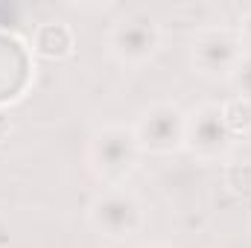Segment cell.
<instances>
[{
	"label": "cell",
	"instance_id": "obj_1",
	"mask_svg": "<svg viewBox=\"0 0 251 248\" xmlns=\"http://www.w3.org/2000/svg\"><path fill=\"white\" fill-rule=\"evenodd\" d=\"M137 158H140L137 134L134 128L126 125H105L88 143V164L108 187H123Z\"/></svg>",
	"mask_w": 251,
	"mask_h": 248
},
{
	"label": "cell",
	"instance_id": "obj_2",
	"mask_svg": "<svg viewBox=\"0 0 251 248\" xmlns=\"http://www.w3.org/2000/svg\"><path fill=\"white\" fill-rule=\"evenodd\" d=\"M88 219L105 237L126 240L143 225V204L126 187H105L88 207Z\"/></svg>",
	"mask_w": 251,
	"mask_h": 248
},
{
	"label": "cell",
	"instance_id": "obj_3",
	"mask_svg": "<svg viewBox=\"0 0 251 248\" xmlns=\"http://www.w3.org/2000/svg\"><path fill=\"white\" fill-rule=\"evenodd\" d=\"M246 62V44L234 29H204L193 41V64L207 76H228Z\"/></svg>",
	"mask_w": 251,
	"mask_h": 248
},
{
	"label": "cell",
	"instance_id": "obj_4",
	"mask_svg": "<svg viewBox=\"0 0 251 248\" xmlns=\"http://www.w3.org/2000/svg\"><path fill=\"white\" fill-rule=\"evenodd\" d=\"M184 125H187V117L181 114L178 105H173V102L152 105L134 125L140 152L167 155V152L178 149L184 143Z\"/></svg>",
	"mask_w": 251,
	"mask_h": 248
},
{
	"label": "cell",
	"instance_id": "obj_5",
	"mask_svg": "<svg viewBox=\"0 0 251 248\" xmlns=\"http://www.w3.org/2000/svg\"><path fill=\"white\" fill-rule=\"evenodd\" d=\"M158 41H161V29L146 12L126 15L123 21L114 24L111 35H108V44H111L114 56L120 62H131V64L146 62L155 53Z\"/></svg>",
	"mask_w": 251,
	"mask_h": 248
},
{
	"label": "cell",
	"instance_id": "obj_6",
	"mask_svg": "<svg viewBox=\"0 0 251 248\" xmlns=\"http://www.w3.org/2000/svg\"><path fill=\"white\" fill-rule=\"evenodd\" d=\"M184 143L201 158H219L231 146V134L222 120V105H201L187 117Z\"/></svg>",
	"mask_w": 251,
	"mask_h": 248
},
{
	"label": "cell",
	"instance_id": "obj_7",
	"mask_svg": "<svg viewBox=\"0 0 251 248\" xmlns=\"http://www.w3.org/2000/svg\"><path fill=\"white\" fill-rule=\"evenodd\" d=\"M73 44H76V35L64 21H47L32 35V50L41 59H64L73 53Z\"/></svg>",
	"mask_w": 251,
	"mask_h": 248
},
{
	"label": "cell",
	"instance_id": "obj_8",
	"mask_svg": "<svg viewBox=\"0 0 251 248\" xmlns=\"http://www.w3.org/2000/svg\"><path fill=\"white\" fill-rule=\"evenodd\" d=\"M222 120L231 137L251 134V99L249 97H234L222 105Z\"/></svg>",
	"mask_w": 251,
	"mask_h": 248
},
{
	"label": "cell",
	"instance_id": "obj_9",
	"mask_svg": "<svg viewBox=\"0 0 251 248\" xmlns=\"http://www.w3.org/2000/svg\"><path fill=\"white\" fill-rule=\"evenodd\" d=\"M225 184L234 193H249L251 190V161H234L225 167Z\"/></svg>",
	"mask_w": 251,
	"mask_h": 248
},
{
	"label": "cell",
	"instance_id": "obj_10",
	"mask_svg": "<svg viewBox=\"0 0 251 248\" xmlns=\"http://www.w3.org/2000/svg\"><path fill=\"white\" fill-rule=\"evenodd\" d=\"M240 38H243V44H251V6L240 18Z\"/></svg>",
	"mask_w": 251,
	"mask_h": 248
},
{
	"label": "cell",
	"instance_id": "obj_11",
	"mask_svg": "<svg viewBox=\"0 0 251 248\" xmlns=\"http://www.w3.org/2000/svg\"><path fill=\"white\" fill-rule=\"evenodd\" d=\"M9 131H12V123H9V117H6V114H0V140H3Z\"/></svg>",
	"mask_w": 251,
	"mask_h": 248
},
{
	"label": "cell",
	"instance_id": "obj_12",
	"mask_svg": "<svg viewBox=\"0 0 251 248\" xmlns=\"http://www.w3.org/2000/svg\"><path fill=\"white\" fill-rule=\"evenodd\" d=\"M143 248H170V246H158V243H152V246H143Z\"/></svg>",
	"mask_w": 251,
	"mask_h": 248
}]
</instances>
